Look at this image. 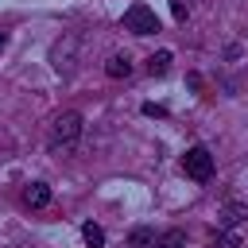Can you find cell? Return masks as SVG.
Here are the masks:
<instances>
[{
	"label": "cell",
	"instance_id": "ba28073f",
	"mask_svg": "<svg viewBox=\"0 0 248 248\" xmlns=\"http://www.w3.org/2000/svg\"><path fill=\"white\" fill-rule=\"evenodd\" d=\"M182 244H186V232H182V229H167V232L155 236L151 248H182Z\"/></svg>",
	"mask_w": 248,
	"mask_h": 248
},
{
	"label": "cell",
	"instance_id": "3957f363",
	"mask_svg": "<svg viewBox=\"0 0 248 248\" xmlns=\"http://www.w3.org/2000/svg\"><path fill=\"white\" fill-rule=\"evenodd\" d=\"M124 31H132V35H155L159 31V19H155V12L147 4H132L124 12Z\"/></svg>",
	"mask_w": 248,
	"mask_h": 248
},
{
	"label": "cell",
	"instance_id": "4fadbf2b",
	"mask_svg": "<svg viewBox=\"0 0 248 248\" xmlns=\"http://www.w3.org/2000/svg\"><path fill=\"white\" fill-rule=\"evenodd\" d=\"M4 46H8V35H4V31H0V50H4Z\"/></svg>",
	"mask_w": 248,
	"mask_h": 248
},
{
	"label": "cell",
	"instance_id": "7a4b0ae2",
	"mask_svg": "<svg viewBox=\"0 0 248 248\" xmlns=\"http://www.w3.org/2000/svg\"><path fill=\"white\" fill-rule=\"evenodd\" d=\"M182 170H186V178H194V182H209V178H213V155H209V147H202V143L186 147Z\"/></svg>",
	"mask_w": 248,
	"mask_h": 248
},
{
	"label": "cell",
	"instance_id": "30bf717a",
	"mask_svg": "<svg viewBox=\"0 0 248 248\" xmlns=\"http://www.w3.org/2000/svg\"><path fill=\"white\" fill-rule=\"evenodd\" d=\"M81 240H85L89 248H101V244H105V229L93 225V221H85V225H81Z\"/></svg>",
	"mask_w": 248,
	"mask_h": 248
},
{
	"label": "cell",
	"instance_id": "6da1fadb",
	"mask_svg": "<svg viewBox=\"0 0 248 248\" xmlns=\"http://www.w3.org/2000/svg\"><path fill=\"white\" fill-rule=\"evenodd\" d=\"M78 140H81V112H58L54 120H50V136H46V147L54 151V155H70L74 147H78Z\"/></svg>",
	"mask_w": 248,
	"mask_h": 248
},
{
	"label": "cell",
	"instance_id": "7c38bea8",
	"mask_svg": "<svg viewBox=\"0 0 248 248\" xmlns=\"http://www.w3.org/2000/svg\"><path fill=\"white\" fill-rule=\"evenodd\" d=\"M186 12H190V0H170V16H174L178 23L186 19Z\"/></svg>",
	"mask_w": 248,
	"mask_h": 248
},
{
	"label": "cell",
	"instance_id": "9c48e42d",
	"mask_svg": "<svg viewBox=\"0 0 248 248\" xmlns=\"http://www.w3.org/2000/svg\"><path fill=\"white\" fill-rule=\"evenodd\" d=\"M167 70H170V50H159V54L147 58V74H151V78H163Z\"/></svg>",
	"mask_w": 248,
	"mask_h": 248
},
{
	"label": "cell",
	"instance_id": "52a82bcc",
	"mask_svg": "<svg viewBox=\"0 0 248 248\" xmlns=\"http://www.w3.org/2000/svg\"><path fill=\"white\" fill-rule=\"evenodd\" d=\"M128 244H132V248H151V244H155V229H151V225H136V229L128 232Z\"/></svg>",
	"mask_w": 248,
	"mask_h": 248
},
{
	"label": "cell",
	"instance_id": "277c9868",
	"mask_svg": "<svg viewBox=\"0 0 248 248\" xmlns=\"http://www.w3.org/2000/svg\"><path fill=\"white\" fill-rule=\"evenodd\" d=\"M240 221H248V205H244V202H225L221 213H217V229H221V232H232Z\"/></svg>",
	"mask_w": 248,
	"mask_h": 248
},
{
	"label": "cell",
	"instance_id": "8fae6325",
	"mask_svg": "<svg viewBox=\"0 0 248 248\" xmlns=\"http://www.w3.org/2000/svg\"><path fill=\"white\" fill-rule=\"evenodd\" d=\"M209 248H240V236H236V232H221Z\"/></svg>",
	"mask_w": 248,
	"mask_h": 248
},
{
	"label": "cell",
	"instance_id": "8992f818",
	"mask_svg": "<svg viewBox=\"0 0 248 248\" xmlns=\"http://www.w3.org/2000/svg\"><path fill=\"white\" fill-rule=\"evenodd\" d=\"M105 74L116 78V81H120V78H132V58H128V54H112V58L105 62Z\"/></svg>",
	"mask_w": 248,
	"mask_h": 248
},
{
	"label": "cell",
	"instance_id": "5b68a950",
	"mask_svg": "<svg viewBox=\"0 0 248 248\" xmlns=\"http://www.w3.org/2000/svg\"><path fill=\"white\" fill-rule=\"evenodd\" d=\"M23 202H27L31 209L50 205V186H46V182H27V186H23Z\"/></svg>",
	"mask_w": 248,
	"mask_h": 248
}]
</instances>
